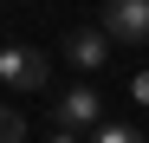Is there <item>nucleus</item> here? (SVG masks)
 Masks as SVG:
<instances>
[{
	"mask_svg": "<svg viewBox=\"0 0 149 143\" xmlns=\"http://www.w3.org/2000/svg\"><path fill=\"white\" fill-rule=\"evenodd\" d=\"M0 85L7 91H39L45 85V52L39 46H7L0 52Z\"/></svg>",
	"mask_w": 149,
	"mask_h": 143,
	"instance_id": "nucleus-1",
	"label": "nucleus"
},
{
	"mask_svg": "<svg viewBox=\"0 0 149 143\" xmlns=\"http://www.w3.org/2000/svg\"><path fill=\"white\" fill-rule=\"evenodd\" d=\"M104 39L149 46V0H110L104 7Z\"/></svg>",
	"mask_w": 149,
	"mask_h": 143,
	"instance_id": "nucleus-2",
	"label": "nucleus"
},
{
	"mask_svg": "<svg viewBox=\"0 0 149 143\" xmlns=\"http://www.w3.org/2000/svg\"><path fill=\"white\" fill-rule=\"evenodd\" d=\"M84 124H104V98L91 85H71L58 98V130H84Z\"/></svg>",
	"mask_w": 149,
	"mask_h": 143,
	"instance_id": "nucleus-3",
	"label": "nucleus"
},
{
	"mask_svg": "<svg viewBox=\"0 0 149 143\" xmlns=\"http://www.w3.org/2000/svg\"><path fill=\"white\" fill-rule=\"evenodd\" d=\"M58 52H65L71 65H78V72H97V65L110 59V39H104V26H78V33H71V39L58 46Z\"/></svg>",
	"mask_w": 149,
	"mask_h": 143,
	"instance_id": "nucleus-4",
	"label": "nucleus"
},
{
	"mask_svg": "<svg viewBox=\"0 0 149 143\" xmlns=\"http://www.w3.org/2000/svg\"><path fill=\"white\" fill-rule=\"evenodd\" d=\"M91 143H149V137H143L136 124H97V137H91Z\"/></svg>",
	"mask_w": 149,
	"mask_h": 143,
	"instance_id": "nucleus-5",
	"label": "nucleus"
},
{
	"mask_svg": "<svg viewBox=\"0 0 149 143\" xmlns=\"http://www.w3.org/2000/svg\"><path fill=\"white\" fill-rule=\"evenodd\" d=\"M0 143H26V124H19V111L0 104Z\"/></svg>",
	"mask_w": 149,
	"mask_h": 143,
	"instance_id": "nucleus-6",
	"label": "nucleus"
},
{
	"mask_svg": "<svg viewBox=\"0 0 149 143\" xmlns=\"http://www.w3.org/2000/svg\"><path fill=\"white\" fill-rule=\"evenodd\" d=\"M136 98H143V104H149V72H136Z\"/></svg>",
	"mask_w": 149,
	"mask_h": 143,
	"instance_id": "nucleus-7",
	"label": "nucleus"
},
{
	"mask_svg": "<svg viewBox=\"0 0 149 143\" xmlns=\"http://www.w3.org/2000/svg\"><path fill=\"white\" fill-rule=\"evenodd\" d=\"M52 143H78V137H71V130H52Z\"/></svg>",
	"mask_w": 149,
	"mask_h": 143,
	"instance_id": "nucleus-8",
	"label": "nucleus"
}]
</instances>
